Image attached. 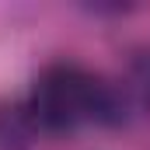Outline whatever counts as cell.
Masks as SVG:
<instances>
[{
	"label": "cell",
	"instance_id": "cell-1",
	"mask_svg": "<svg viewBox=\"0 0 150 150\" xmlns=\"http://www.w3.org/2000/svg\"><path fill=\"white\" fill-rule=\"evenodd\" d=\"M122 101L112 84L74 63H52L35 77L28 115L49 133H70L80 122H119Z\"/></svg>",
	"mask_w": 150,
	"mask_h": 150
}]
</instances>
